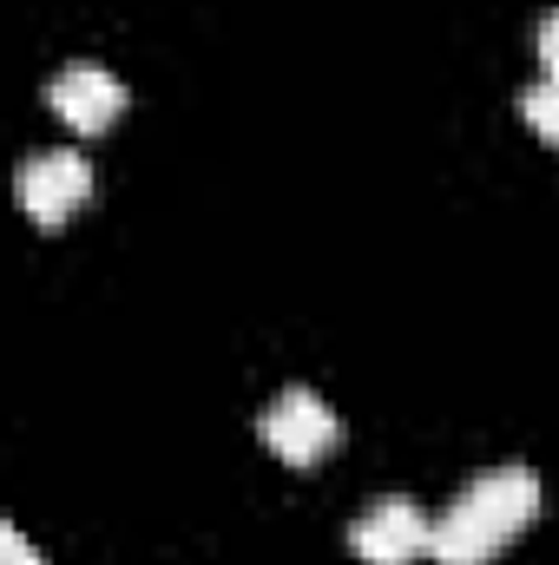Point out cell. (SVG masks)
<instances>
[{"instance_id":"obj_7","label":"cell","mask_w":559,"mask_h":565,"mask_svg":"<svg viewBox=\"0 0 559 565\" xmlns=\"http://www.w3.org/2000/svg\"><path fill=\"white\" fill-rule=\"evenodd\" d=\"M520 119H527V132L534 139L559 145V79L547 73V79H534L527 93H520Z\"/></svg>"},{"instance_id":"obj_5","label":"cell","mask_w":559,"mask_h":565,"mask_svg":"<svg viewBox=\"0 0 559 565\" xmlns=\"http://www.w3.org/2000/svg\"><path fill=\"white\" fill-rule=\"evenodd\" d=\"M461 500H467L500 540H514V533H527V526L540 520V473H534V467H487V473L467 480Z\"/></svg>"},{"instance_id":"obj_4","label":"cell","mask_w":559,"mask_h":565,"mask_svg":"<svg viewBox=\"0 0 559 565\" xmlns=\"http://www.w3.org/2000/svg\"><path fill=\"white\" fill-rule=\"evenodd\" d=\"M428 533H434V520H421V507L382 500L349 526V546H356L362 565H415L428 553Z\"/></svg>"},{"instance_id":"obj_9","label":"cell","mask_w":559,"mask_h":565,"mask_svg":"<svg viewBox=\"0 0 559 565\" xmlns=\"http://www.w3.org/2000/svg\"><path fill=\"white\" fill-rule=\"evenodd\" d=\"M0 565H40L33 559V546L20 540V526H0Z\"/></svg>"},{"instance_id":"obj_1","label":"cell","mask_w":559,"mask_h":565,"mask_svg":"<svg viewBox=\"0 0 559 565\" xmlns=\"http://www.w3.org/2000/svg\"><path fill=\"white\" fill-rule=\"evenodd\" d=\"M257 434H264V447L277 454L283 467H316V460L336 454L342 422H336V408H329L323 395H309V388H283L277 402L264 408Z\"/></svg>"},{"instance_id":"obj_6","label":"cell","mask_w":559,"mask_h":565,"mask_svg":"<svg viewBox=\"0 0 559 565\" xmlns=\"http://www.w3.org/2000/svg\"><path fill=\"white\" fill-rule=\"evenodd\" d=\"M500 546H507V540H500L467 500H454V507L434 520V533H428V559L434 565H494Z\"/></svg>"},{"instance_id":"obj_2","label":"cell","mask_w":559,"mask_h":565,"mask_svg":"<svg viewBox=\"0 0 559 565\" xmlns=\"http://www.w3.org/2000/svg\"><path fill=\"white\" fill-rule=\"evenodd\" d=\"M86 191H93V164H86L73 145H60V151H33V158L20 164V178H13L20 211H27L33 224H46V231H60V224L86 204Z\"/></svg>"},{"instance_id":"obj_3","label":"cell","mask_w":559,"mask_h":565,"mask_svg":"<svg viewBox=\"0 0 559 565\" xmlns=\"http://www.w3.org/2000/svg\"><path fill=\"white\" fill-rule=\"evenodd\" d=\"M46 106L60 113V126H73L80 139H93V132L119 126V113H126V79L106 73L99 60H73V66H60V73L46 79Z\"/></svg>"},{"instance_id":"obj_8","label":"cell","mask_w":559,"mask_h":565,"mask_svg":"<svg viewBox=\"0 0 559 565\" xmlns=\"http://www.w3.org/2000/svg\"><path fill=\"white\" fill-rule=\"evenodd\" d=\"M534 46H540V66H547V73L559 79V7L547 13V20H540V40H534Z\"/></svg>"}]
</instances>
